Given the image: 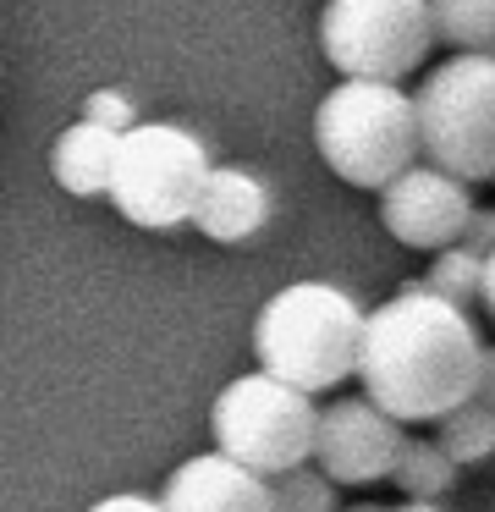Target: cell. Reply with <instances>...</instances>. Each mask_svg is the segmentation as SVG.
I'll return each mask as SVG.
<instances>
[{"mask_svg": "<svg viewBox=\"0 0 495 512\" xmlns=\"http://www.w3.org/2000/svg\"><path fill=\"white\" fill-rule=\"evenodd\" d=\"M479 331L468 309L435 298L429 287H407L363 314L358 364L363 397L396 424H435L446 408L473 397L479 380Z\"/></svg>", "mask_w": 495, "mask_h": 512, "instance_id": "6da1fadb", "label": "cell"}, {"mask_svg": "<svg viewBox=\"0 0 495 512\" xmlns=\"http://www.w3.org/2000/svg\"><path fill=\"white\" fill-rule=\"evenodd\" d=\"M363 309L330 281H292L253 320V358L297 391H336L358 364Z\"/></svg>", "mask_w": 495, "mask_h": 512, "instance_id": "7a4b0ae2", "label": "cell"}, {"mask_svg": "<svg viewBox=\"0 0 495 512\" xmlns=\"http://www.w3.org/2000/svg\"><path fill=\"white\" fill-rule=\"evenodd\" d=\"M314 144L341 182L380 193L396 171L418 160L413 94L374 78H341L314 111Z\"/></svg>", "mask_w": 495, "mask_h": 512, "instance_id": "3957f363", "label": "cell"}, {"mask_svg": "<svg viewBox=\"0 0 495 512\" xmlns=\"http://www.w3.org/2000/svg\"><path fill=\"white\" fill-rule=\"evenodd\" d=\"M418 155L462 182H495V56H468L424 72L413 94Z\"/></svg>", "mask_w": 495, "mask_h": 512, "instance_id": "277c9868", "label": "cell"}, {"mask_svg": "<svg viewBox=\"0 0 495 512\" xmlns=\"http://www.w3.org/2000/svg\"><path fill=\"white\" fill-rule=\"evenodd\" d=\"M204 171H209V149L187 127L132 122L127 133H116L105 199L132 226H154V232L160 226H182Z\"/></svg>", "mask_w": 495, "mask_h": 512, "instance_id": "5b68a950", "label": "cell"}, {"mask_svg": "<svg viewBox=\"0 0 495 512\" xmlns=\"http://www.w3.org/2000/svg\"><path fill=\"white\" fill-rule=\"evenodd\" d=\"M314 397L275 375H242L209 408V430H215V452L231 463L253 468L259 479H275L286 468L308 463L314 452Z\"/></svg>", "mask_w": 495, "mask_h": 512, "instance_id": "8992f818", "label": "cell"}, {"mask_svg": "<svg viewBox=\"0 0 495 512\" xmlns=\"http://www.w3.org/2000/svg\"><path fill=\"white\" fill-rule=\"evenodd\" d=\"M319 50L341 78L402 83L435 50L429 0H330L319 17Z\"/></svg>", "mask_w": 495, "mask_h": 512, "instance_id": "52a82bcc", "label": "cell"}, {"mask_svg": "<svg viewBox=\"0 0 495 512\" xmlns=\"http://www.w3.org/2000/svg\"><path fill=\"white\" fill-rule=\"evenodd\" d=\"M396 446H402V424L380 413L369 397H341L314 413V452L319 474L330 485H374L391 474Z\"/></svg>", "mask_w": 495, "mask_h": 512, "instance_id": "ba28073f", "label": "cell"}, {"mask_svg": "<svg viewBox=\"0 0 495 512\" xmlns=\"http://www.w3.org/2000/svg\"><path fill=\"white\" fill-rule=\"evenodd\" d=\"M468 210H473L468 182L451 177V171H440V166H407L380 188L385 232H391L402 248H418V254H435V248L457 243Z\"/></svg>", "mask_w": 495, "mask_h": 512, "instance_id": "9c48e42d", "label": "cell"}, {"mask_svg": "<svg viewBox=\"0 0 495 512\" xmlns=\"http://www.w3.org/2000/svg\"><path fill=\"white\" fill-rule=\"evenodd\" d=\"M154 501H160V512H270V479L231 463L226 452H204L171 468Z\"/></svg>", "mask_w": 495, "mask_h": 512, "instance_id": "30bf717a", "label": "cell"}, {"mask_svg": "<svg viewBox=\"0 0 495 512\" xmlns=\"http://www.w3.org/2000/svg\"><path fill=\"white\" fill-rule=\"evenodd\" d=\"M187 221L209 237V243H248L270 221V188L242 166H209L193 193Z\"/></svg>", "mask_w": 495, "mask_h": 512, "instance_id": "8fae6325", "label": "cell"}, {"mask_svg": "<svg viewBox=\"0 0 495 512\" xmlns=\"http://www.w3.org/2000/svg\"><path fill=\"white\" fill-rule=\"evenodd\" d=\"M110 155H116V133L94 122H72L50 149V171L72 199H99L110 182Z\"/></svg>", "mask_w": 495, "mask_h": 512, "instance_id": "7c38bea8", "label": "cell"}, {"mask_svg": "<svg viewBox=\"0 0 495 512\" xmlns=\"http://www.w3.org/2000/svg\"><path fill=\"white\" fill-rule=\"evenodd\" d=\"M435 446L451 457L457 468L468 463H490L495 457V413L479 397H462L457 408H446L435 419Z\"/></svg>", "mask_w": 495, "mask_h": 512, "instance_id": "4fadbf2b", "label": "cell"}, {"mask_svg": "<svg viewBox=\"0 0 495 512\" xmlns=\"http://www.w3.org/2000/svg\"><path fill=\"white\" fill-rule=\"evenodd\" d=\"M429 28L451 50L495 56V0H429Z\"/></svg>", "mask_w": 495, "mask_h": 512, "instance_id": "5bb4252c", "label": "cell"}, {"mask_svg": "<svg viewBox=\"0 0 495 512\" xmlns=\"http://www.w3.org/2000/svg\"><path fill=\"white\" fill-rule=\"evenodd\" d=\"M385 479H396V490H402L407 501H435L457 485V463H451L435 441H402Z\"/></svg>", "mask_w": 495, "mask_h": 512, "instance_id": "9a60e30c", "label": "cell"}, {"mask_svg": "<svg viewBox=\"0 0 495 512\" xmlns=\"http://www.w3.org/2000/svg\"><path fill=\"white\" fill-rule=\"evenodd\" d=\"M479 270H484L479 254H468L462 243H446V248H435V265H429V276L418 287H429L435 298L468 309V303H479Z\"/></svg>", "mask_w": 495, "mask_h": 512, "instance_id": "2e32d148", "label": "cell"}, {"mask_svg": "<svg viewBox=\"0 0 495 512\" xmlns=\"http://www.w3.org/2000/svg\"><path fill=\"white\" fill-rule=\"evenodd\" d=\"M270 512H336V485L319 468L297 463L270 479Z\"/></svg>", "mask_w": 495, "mask_h": 512, "instance_id": "e0dca14e", "label": "cell"}, {"mask_svg": "<svg viewBox=\"0 0 495 512\" xmlns=\"http://www.w3.org/2000/svg\"><path fill=\"white\" fill-rule=\"evenodd\" d=\"M83 122L105 127V133H127V127L138 122V105H132L121 89H94L83 100Z\"/></svg>", "mask_w": 495, "mask_h": 512, "instance_id": "ac0fdd59", "label": "cell"}, {"mask_svg": "<svg viewBox=\"0 0 495 512\" xmlns=\"http://www.w3.org/2000/svg\"><path fill=\"white\" fill-rule=\"evenodd\" d=\"M462 248H468V254H490L495 248V210H479V204H473L468 210V221H462V237H457Z\"/></svg>", "mask_w": 495, "mask_h": 512, "instance_id": "d6986e66", "label": "cell"}, {"mask_svg": "<svg viewBox=\"0 0 495 512\" xmlns=\"http://www.w3.org/2000/svg\"><path fill=\"white\" fill-rule=\"evenodd\" d=\"M88 512H160V501H154V496H132V490H121V496L94 501Z\"/></svg>", "mask_w": 495, "mask_h": 512, "instance_id": "ffe728a7", "label": "cell"}, {"mask_svg": "<svg viewBox=\"0 0 495 512\" xmlns=\"http://www.w3.org/2000/svg\"><path fill=\"white\" fill-rule=\"evenodd\" d=\"M473 397L495 413V347H484V353H479V380H473Z\"/></svg>", "mask_w": 495, "mask_h": 512, "instance_id": "44dd1931", "label": "cell"}, {"mask_svg": "<svg viewBox=\"0 0 495 512\" xmlns=\"http://www.w3.org/2000/svg\"><path fill=\"white\" fill-rule=\"evenodd\" d=\"M479 303H484V314L495 320V248L484 254V270H479Z\"/></svg>", "mask_w": 495, "mask_h": 512, "instance_id": "7402d4cb", "label": "cell"}, {"mask_svg": "<svg viewBox=\"0 0 495 512\" xmlns=\"http://www.w3.org/2000/svg\"><path fill=\"white\" fill-rule=\"evenodd\" d=\"M396 512H440L435 501H407V507H396Z\"/></svg>", "mask_w": 495, "mask_h": 512, "instance_id": "603a6c76", "label": "cell"}, {"mask_svg": "<svg viewBox=\"0 0 495 512\" xmlns=\"http://www.w3.org/2000/svg\"><path fill=\"white\" fill-rule=\"evenodd\" d=\"M336 512H380V507H369V501H363V507H336Z\"/></svg>", "mask_w": 495, "mask_h": 512, "instance_id": "cb8c5ba5", "label": "cell"}]
</instances>
